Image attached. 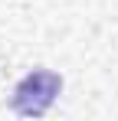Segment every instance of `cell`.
Listing matches in <instances>:
<instances>
[{"instance_id":"obj_1","label":"cell","mask_w":118,"mask_h":121,"mask_svg":"<svg viewBox=\"0 0 118 121\" xmlns=\"http://www.w3.org/2000/svg\"><path fill=\"white\" fill-rule=\"evenodd\" d=\"M62 95V75L53 69H30L23 79L13 85V95H10V108L23 115V118H39L46 115L56 98Z\"/></svg>"}]
</instances>
